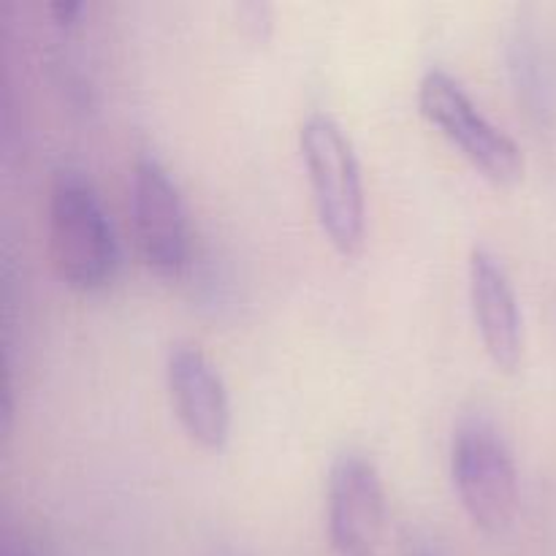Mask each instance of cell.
<instances>
[{
    "label": "cell",
    "mask_w": 556,
    "mask_h": 556,
    "mask_svg": "<svg viewBox=\"0 0 556 556\" xmlns=\"http://www.w3.org/2000/svg\"><path fill=\"white\" fill-rule=\"evenodd\" d=\"M299 147L320 228L340 253H356L364 242L367 201L353 139L334 114L309 112L299 128Z\"/></svg>",
    "instance_id": "cell-2"
},
{
    "label": "cell",
    "mask_w": 556,
    "mask_h": 556,
    "mask_svg": "<svg viewBox=\"0 0 556 556\" xmlns=\"http://www.w3.org/2000/svg\"><path fill=\"white\" fill-rule=\"evenodd\" d=\"M79 11L81 3H76V0H58V3H52V14L58 16L60 25H71L79 16Z\"/></svg>",
    "instance_id": "cell-10"
},
{
    "label": "cell",
    "mask_w": 556,
    "mask_h": 556,
    "mask_svg": "<svg viewBox=\"0 0 556 556\" xmlns=\"http://www.w3.org/2000/svg\"><path fill=\"white\" fill-rule=\"evenodd\" d=\"M130 220L136 248L157 277L182 275L188 264V212L168 168L144 152L130 168Z\"/></svg>",
    "instance_id": "cell-5"
},
{
    "label": "cell",
    "mask_w": 556,
    "mask_h": 556,
    "mask_svg": "<svg viewBox=\"0 0 556 556\" xmlns=\"http://www.w3.org/2000/svg\"><path fill=\"white\" fill-rule=\"evenodd\" d=\"M451 478L472 525L486 532L508 530L519 510V472L508 440L483 413L456 424Z\"/></svg>",
    "instance_id": "cell-3"
},
{
    "label": "cell",
    "mask_w": 556,
    "mask_h": 556,
    "mask_svg": "<svg viewBox=\"0 0 556 556\" xmlns=\"http://www.w3.org/2000/svg\"><path fill=\"white\" fill-rule=\"evenodd\" d=\"M166 386L188 438L204 448H220L231 429V402L223 375L195 342L177 340L168 348Z\"/></svg>",
    "instance_id": "cell-7"
},
{
    "label": "cell",
    "mask_w": 556,
    "mask_h": 556,
    "mask_svg": "<svg viewBox=\"0 0 556 556\" xmlns=\"http://www.w3.org/2000/svg\"><path fill=\"white\" fill-rule=\"evenodd\" d=\"M47 212L49 250L60 280L76 291L106 286L119 266V248L90 179L76 168H58Z\"/></svg>",
    "instance_id": "cell-1"
},
{
    "label": "cell",
    "mask_w": 556,
    "mask_h": 556,
    "mask_svg": "<svg viewBox=\"0 0 556 556\" xmlns=\"http://www.w3.org/2000/svg\"><path fill=\"white\" fill-rule=\"evenodd\" d=\"M467 291H470L476 329L489 358L497 367L514 369L525 351L519 296L503 261L483 244H476L467 258Z\"/></svg>",
    "instance_id": "cell-8"
},
{
    "label": "cell",
    "mask_w": 556,
    "mask_h": 556,
    "mask_svg": "<svg viewBox=\"0 0 556 556\" xmlns=\"http://www.w3.org/2000/svg\"><path fill=\"white\" fill-rule=\"evenodd\" d=\"M326 527L337 556H375L386 530V486L372 456L345 448L326 481Z\"/></svg>",
    "instance_id": "cell-6"
},
{
    "label": "cell",
    "mask_w": 556,
    "mask_h": 556,
    "mask_svg": "<svg viewBox=\"0 0 556 556\" xmlns=\"http://www.w3.org/2000/svg\"><path fill=\"white\" fill-rule=\"evenodd\" d=\"M239 20L253 36H266L271 30V9L266 3H244L239 5Z\"/></svg>",
    "instance_id": "cell-9"
},
{
    "label": "cell",
    "mask_w": 556,
    "mask_h": 556,
    "mask_svg": "<svg viewBox=\"0 0 556 556\" xmlns=\"http://www.w3.org/2000/svg\"><path fill=\"white\" fill-rule=\"evenodd\" d=\"M418 109L440 128V134L470 157L486 177L497 182H514L525 172V152L514 136L500 128L462 87L454 74L440 65L424 71L418 81Z\"/></svg>",
    "instance_id": "cell-4"
},
{
    "label": "cell",
    "mask_w": 556,
    "mask_h": 556,
    "mask_svg": "<svg viewBox=\"0 0 556 556\" xmlns=\"http://www.w3.org/2000/svg\"><path fill=\"white\" fill-rule=\"evenodd\" d=\"M0 556H36V552L25 541H20V538L5 535L3 543H0Z\"/></svg>",
    "instance_id": "cell-11"
},
{
    "label": "cell",
    "mask_w": 556,
    "mask_h": 556,
    "mask_svg": "<svg viewBox=\"0 0 556 556\" xmlns=\"http://www.w3.org/2000/svg\"><path fill=\"white\" fill-rule=\"evenodd\" d=\"M416 556H429V554H416Z\"/></svg>",
    "instance_id": "cell-12"
}]
</instances>
